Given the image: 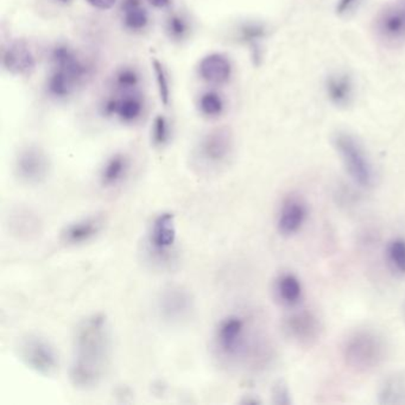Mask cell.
I'll return each instance as SVG.
<instances>
[{"mask_svg":"<svg viewBox=\"0 0 405 405\" xmlns=\"http://www.w3.org/2000/svg\"><path fill=\"white\" fill-rule=\"evenodd\" d=\"M116 100L114 116H118L124 123H134L142 116L144 103L138 94L126 93L121 98Z\"/></svg>","mask_w":405,"mask_h":405,"instance_id":"obj_23","label":"cell"},{"mask_svg":"<svg viewBox=\"0 0 405 405\" xmlns=\"http://www.w3.org/2000/svg\"><path fill=\"white\" fill-rule=\"evenodd\" d=\"M265 36H267V28L260 23H244L238 30V37L242 43L251 44V45H256Z\"/></svg>","mask_w":405,"mask_h":405,"instance_id":"obj_27","label":"cell"},{"mask_svg":"<svg viewBox=\"0 0 405 405\" xmlns=\"http://www.w3.org/2000/svg\"><path fill=\"white\" fill-rule=\"evenodd\" d=\"M167 32L175 41H182L188 34V23L181 14L174 13L167 21Z\"/></svg>","mask_w":405,"mask_h":405,"instance_id":"obj_30","label":"cell"},{"mask_svg":"<svg viewBox=\"0 0 405 405\" xmlns=\"http://www.w3.org/2000/svg\"><path fill=\"white\" fill-rule=\"evenodd\" d=\"M82 82L74 75L61 68H54L47 81V91L55 99H65L73 94Z\"/></svg>","mask_w":405,"mask_h":405,"instance_id":"obj_18","label":"cell"},{"mask_svg":"<svg viewBox=\"0 0 405 405\" xmlns=\"http://www.w3.org/2000/svg\"><path fill=\"white\" fill-rule=\"evenodd\" d=\"M272 402L277 405H290L293 403L289 388L284 382H278L272 388Z\"/></svg>","mask_w":405,"mask_h":405,"instance_id":"obj_31","label":"cell"},{"mask_svg":"<svg viewBox=\"0 0 405 405\" xmlns=\"http://www.w3.org/2000/svg\"><path fill=\"white\" fill-rule=\"evenodd\" d=\"M360 1L362 0H339L335 8L336 14L340 17H345L358 6Z\"/></svg>","mask_w":405,"mask_h":405,"instance_id":"obj_32","label":"cell"},{"mask_svg":"<svg viewBox=\"0 0 405 405\" xmlns=\"http://www.w3.org/2000/svg\"><path fill=\"white\" fill-rule=\"evenodd\" d=\"M285 332L300 344H311L320 334L319 320L309 311L293 314L285 321Z\"/></svg>","mask_w":405,"mask_h":405,"instance_id":"obj_13","label":"cell"},{"mask_svg":"<svg viewBox=\"0 0 405 405\" xmlns=\"http://www.w3.org/2000/svg\"><path fill=\"white\" fill-rule=\"evenodd\" d=\"M152 70L155 74L157 90L160 94V103L168 106L170 103V87H169L168 74L164 70V65L158 60L152 61Z\"/></svg>","mask_w":405,"mask_h":405,"instance_id":"obj_28","label":"cell"},{"mask_svg":"<svg viewBox=\"0 0 405 405\" xmlns=\"http://www.w3.org/2000/svg\"><path fill=\"white\" fill-rule=\"evenodd\" d=\"M129 160L123 154H116L111 158H108L101 170L100 180L104 187H113L121 183L125 178L129 172Z\"/></svg>","mask_w":405,"mask_h":405,"instance_id":"obj_21","label":"cell"},{"mask_svg":"<svg viewBox=\"0 0 405 405\" xmlns=\"http://www.w3.org/2000/svg\"><path fill=\"white\" fill-rule=\"evenodd\" d=\"M10 229L19 238L36 237L41 232V221L35 213L26 208H18L10 216Z\"/></svg>","mask_w":405,"mask_h":405,"instance_id":"obj_17","label":"cell"},{"mask_svg":"<svg viewBox=\"0 0 405 405\" xmlns=\"http://www.w3.org/2000/svg\"><path fill=\"white\" fill-rule=\"evenodd\" d=\"M175 216L172 213H162L151 226L150 244L160 255L173 247L176 242Z\"/></svg>","mask_w":405,"mask_h":405,"instance_id":"obj_14","label":"cell"},{"mask_svg":"<svg viewBox=\"0 0 405 405\" xmlns=\"http://www.w3.org/2000/svg\"><path fill=\"white\" fill-rule=\"evenodd\" d=\"M342 354L351 368L367 373L380 366L385 359V344L378 334L371 331H358L349 336Z\"/></svg>","mask_w":405,"mask_h":405,"instance_id":"obj_2","label":"cell"},{"mask_svg":"<svg viewBox=\"0 0 405 405\" xmlns=\"http://www.w3.org/2000/svg\"><path fill=\"white\" fill-rule=\"evenodd\" d=\"M111 354V334L103 314L87 316L79 322L74 334V354L70 380L82 390L96 386L104 378Z\"/></svg>","mask_w":405,"mask_h":405,"instance_id":"obj_1","label":"cell"},{"mask_svg":"<svg viewBox=\"0 0 405 405\" xmlns=\"http://www.w3.org/2000/svg\"><path fill=\"white\" fill-rule=\"evenodd\" d=\"M50 170L47 154L41 147L30 145L19 151L14 163L18 178L26 185H39L45 181Z\"/></svg>","mask_w":405,"mask_h":405,"instance_id":"obj_8","label":"cell"},{"mask_svg":"<svg viewBox=\"0 0 405 405\" xmlns=\"http://www.w3.org/2000/svg\"><path fill=\"white\" fill-rule=\"evenodd\" d=\"M378 403L384 405H405V377L393 375L384 380L378 393Z\"/></svg>","mask_w":405,"mask_h":405,"instance_id":"obj_22","label":"cell"},{"mask_svg":"<svg viewBox=\"0 0 405 405\" xmlns=\"http://www.w3.org/2000/svg\"><path fill=\"white\" fill-rule=\"evenodd\" d=\"M149 3L156 9H165L170 4V0H149Z\"/></svg>","mask_w":405,"mask_h":405,"instance_id":"obj_34","label":"cell"},{"mask_svg":"<svg viewBox=\"0 0 405 405\" xmlns=\"http://www.w3.org/2000/svg\"><path fill=\"white\" fill-rule=\"evenodd\" d=\"M232 72V63L229 57L220 52H213L203 57L198 67V76L214 86H220L229 82Z\"/></svg>","mask_w":405,"mask_h":405,"instance_id":"obj_11","label":"cell"},{"mask_svg":"<svg viewBox=\"0 0 405 405\" xmlns=\"http://www.w3.org/2000/svg\"><path fill=\"white\" fill-rule=\"evenodd\" d=\"M57 1H60V3H63V4H68V3H70L72 0H57Z\"/></svg>","mask_w":405,"mask_h":405,"instance_id":"obj_35","label":"cell"},{"mask_svg":"<svg viewBox=\"0 0 405 405\" xmlns=\"http://www.w3.org/2000/svg\"><path fill=\"white\" fill-rule=\"evenodd\" d=\"M1 61L5 70L13 75H26L35 70V55L23 39H16L8 44Z\"/></svg>","mask_w":405,"mask_h":405,"instance_id":"obj_10","label":"cell"},{"mask_svg":"<svg viewBox=\"0 0 405 405\" xmlns=\"http://www.w3.org/2000/svg\"><path fill=\"white\" fill-rule=\"evenodd\" d=\"M198 110L208 118L220 116L225 111V100L218 92H205L198 99Z\"/></svg>","mask_w":405,"mask_h":405,"instance_id":"obj_24","label":"cell"},{"mask_svg":"<svg viewBox=\"0 0 405 405\" xmlns=\"http://www.w3.org/2000/svg\"><path fill=\"white\" fill-rule=\"evenodd\" d=\"M404 314H405V306H404Z\"/></svg>","mask_w":405,"mask_h":405,"instance_id":"obj_36","label":"cell"},{"mask_svg":"<svg viewBox=\"0 0 405 405\" xmlns=\"http://www.w3.org/2000/svg\"><path fill=\"white\" fill-rule=\"evenodd\" d=\"M233 134L227 126H220L207 132L200 139L196 158L205 168H220L233 151Z\"/></svg>","mask_w":405,"mask_h":405,"instance_id":"obj_5","label":"cell"},{"mask_svg":"<svg viewBox=\"0 0 405 405\" xmlns=\"http://www.w3.org/2000/svg\"><path fill=\"white\" fill-rule=\"evenodd\" d=\"M377 30L388 41L405 39V8L390 6L377 18Z\"/></svg>","mask_w":405,"mask_h":405,"instance_id":"obj_15","label":"cell"},{"mask_svg":"<svg viewBox=\"0 0 405 405\" xmlns=\"http://www.w3.org/2000/svg\"><path fill=\"white\" fill-rule=\"evenodd\" d=\"M105 225V218L103 216H92L75 221L65 227L61 238L62 242L68 245H80L90 242L96 237Z\"/></svg>","mask_w":405,"mask_h":405,"instance_id":"obj_12","label":"cell"},{"mask_svg":"<svg viewBox=\"0 0 405 405\" xmlns=\"http://www.w3.org/2000/svg\"><path fill=\"white\" fill-rule=\"evenodd\" d=\"M157 309L160 318L169 324L187 322L195 311L193 295L185 287L172 284L165 287L157 300Z\"/></svg>","mask_w":405,"mask_h":405,"instance_id":"obj_6","label":"cell"},{"mask_svg":"<svg viewBox=\"0 0 405 405\" xmlns=\"http://www.w3.org/2000/svg\"><path fill=\"white\" fill-rule=\"evenodd\" d=\"M86 3L94 9L106 11V10L112 9L116 5V0H86Z\"/></svg>","mask_w":405,"mask_h":405,"instance_id":"obj_33","label":"cell"},{"mask_svg":"<svg viewBox=\"0 0 405 405\" xmlns=\"http://www.w3.org/2000/svg\"><path fill=\"white\" fill-rule=\"evenodd\" d=\"M328 99L336 107H347L353 100V80L346 73H334L326 80Z\"/></svg>","mask_w":405,"mask_h":405,"instance_id":"obj_16","label":"cell"},{"mask_svg":"<svg viewBox=\"0 0 405 405\" xmlns=\"http://www.w3.org/2000/svg\"><path fill=\"white\" fill-rule=\"evenodd\" d=\"M113 81L116 90L124 93H131L139 86L141 75L134 68L124 67L116 72Z\"/></svg>","mask_w":405,"mask_h":405,"instance_id":"obj_26","label":"cell"},{"mask_svg":"<svg viewBox=\"0 0 405 405\" xmlns=\"http://www.w3.org/2000/svg\"><path fill=\"white\" fill-rule=\"evenodd\" d=\"M214 344L221 358L234 360L245 352L246 322L239 315L221 320L214 334Z\"/></svg>","mask_w":405,"mask_h":405,"instance_id":"obj_7","label":"cell"},{"mask_svg":"<svg viewBox=\"0 0 405 405\" xmlns=\"http://www.w3.org/2000/svg\"><path fill=\"white\" fill-rule=\"evenodd\" d=\"M18 354L26 366L36 373L52 375L59 368V355L55 347L37 334L23 336L18 344Z\"/></svg>","mask_w":405,"mask_h":405,"instance_id":"obj_4","label":"cell"},{"mask_svg":"<svg viewBox=\"0 0 405 405\" xmlns=\"http://www.w3.org/2000/svg\"><path fill=\"white\" fill-rule=\"evenodd\" d=\"M275 291L278 301L287 307L298 304L302 298V284L298 277L293 273H283L278 277L275 285Z\"/></svg>","mask_w":405,"mask_h":405,"instance_id":"obj_19","label":"cell"},{"mask_svg":"<svg viewBox=\"0 0 405 405\" xmlns=\"http://www.w3.org/2000/svg\"><path fill=\"white\" fill-rule=\"evenodd\" d=\"M123 21L126 29L142 31L149 24V13L143 8L142 0H123Z\"/></svg>","mask_w":405,"mask_h":405,"instance_id":"obj_20","label":"cell"},{"mask_svg":"<svg viewBox=\"0 0 405 405\" xmlns=\"http://www.w3.org/2000/svg\"><path fill=\"white\" fill-rule=\"evenodd\" d=\"M333 144L349 177L362 188H372L375 181V169L362 144L346 132L336 134Z\"/></svg>","mask_w":405,"mask_h":405,"instance_id":"obj_3","label":"cell"},{"mask_svg":"<svg viewBox=\"0 0 405 405\" xmlns=\"http://www.w3.org/2000/svg\"><path fill=\"white\" fill-rule=\"evenodd\" d=\"M170 139V126L164 116H157L151 126V141L155 147H164Z\"/></svg>","mask_w":405,"mask_h":405,"instance_id":"obj_29","label":"cell"},{"mask_svg":"<svg viewBox=\"0 0 405 405\" xmlns=\"http://www.w3.org/2000/svg\"><path fill=\"white\" fill-rule=\"evenodd\" d=\"M308 216L307 205L300 196L290 195L284 198L282 202L278 219H277V229L278 232L284 237H291L300 232L302 226L304 225Z\"/></svg>","mask_w":405,"mask_h":405,"instance_id":"obj_9","label":"cell"},{"mask_svg":"<svg viewBox=\"0 0 405 405\" xmlns=\"http://www.w3.org/2000/svg\"><path fill=\"white\" fill-rule=\"evenodd\" d=\"M386 255L393 270L405 275V239L396 238L388 242Z\"/></svg>","mask_w":405,"mask_h":405,"instance_id":"obj_25","label":"cell"}]
</instances>
